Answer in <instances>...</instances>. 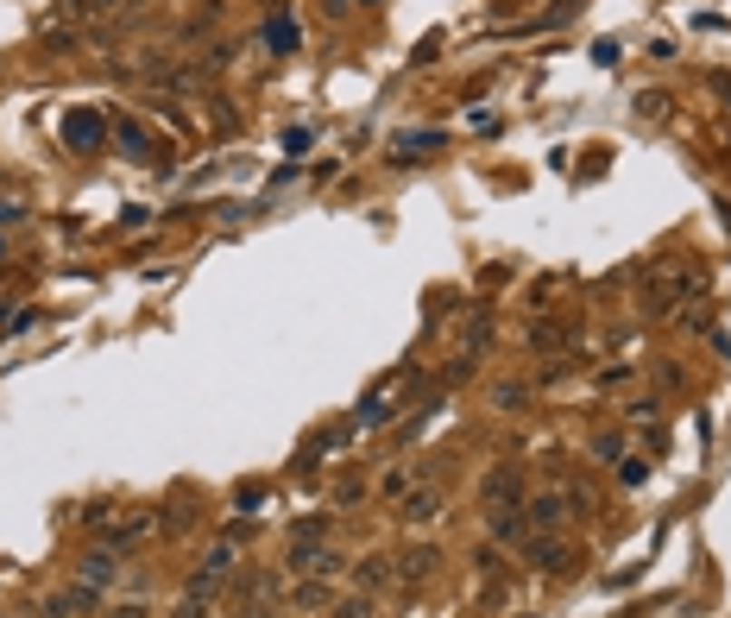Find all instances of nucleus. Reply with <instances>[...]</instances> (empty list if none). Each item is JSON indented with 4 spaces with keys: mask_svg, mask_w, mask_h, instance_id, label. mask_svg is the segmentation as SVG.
Instances as JSON below:
<instances>
[{
    "mask_svg": "<svg viewBox=\"0 0 731 618\" xmlns=\"http://www.w3.org/2000/svg\"><path fill=\"white\" fill-rule=\"evenodd\" d=\"M480 505H486V517L492 511H523V474H517L511 461H498L486 480H480Z\"/></svg>",
    "mask_w": 731,
    "mask_h": 618,
    "instance_id": "nucleus-1",
    "label": "nucleus"
},
{
    "mask_svg": "<svg viewBox=\"0 0 731 618\" xmlns=\"http://www.w3.org/2000/svg\"><path fill=\"white\" fill-rule=\"evenodd\" d=\"M228 574H234V543L221 536V543H215V549L202 555V568L190 574V593H196V600H215V593L228 587Z\"/></svg>",
    "mask_w": 731,
    "mask_h": 618,
    "instance_id": "nucleus-2",
    "label": "nucleus"
},
{
    "mask_svg": "<svg viewBox=\"0 0 731 618\" xmlns=\"http://www.w3.org/2000/svg\"><path fill=\"white\" fill-rule=\"evenodd\" d=\"M102 139H108V121H102L95 108H70V114H63V145H70V152H95Z\"/></svg>",
    "mask_w": 731,
    "mask_h": 618,
    "instance_id": "nucleus-3",
    "label": "nucleus"
},
{
    "mask_svg": "<svg viewBox=\"0 0 731 618\" xmlns=\"http://www.w3.org/2000/svg\"><path fill=\"white\" fill-rule=\"evenodd\" d=\"M102 606V593L95 587H57V593H44V606H38V618H83V613H95Z\"/></svg>",
    "mask_w": 731,
    "mask_h": 618,
    "instance_id": "nucleus-4",
    "label": "nucleus"
},
{
    "mask_svg": "<svg viewBox=\"0 0 731 618\" xmlns=\"http://www.w3.org/2000/svg\"><path fill=\"white\" fill-rule=\"evenodd\" d=\"M76 581L95 587V593H108V587L121 581V549H89V555L76 562Z\"/></svg>",
    "mask_w": 731,
    "mask_h": 618,
    "instance_id": "nucleus-5",
    "label": "nucleus"
},
{
    "mask_svg": "<svg viewBox=\"0 0 731 618\" xmlns=\"http://www.w3.org/2000/svg\"><path fill=\"white\" fill-rule=\"evenodd\" d=\"M108 139L121 145L126 158H139V164H151V158H158V139H151V132H145L139 121H126V114H121L114 126H108Z\"/></svg>",
    "mask_w": 731,
    "mask_h": 618,
    "instance_id": "nucleus-6",
    "label": "nucleus"
},
{
    "mask_svg": "<svg viewBox=\"0 0 731 618\" xmlns=\"http://www.w3.org/2000/svg\"><path fill=\"white\" fill-rule=\"evenodd\" d=\"M335 568H341V555L322 549V543H316V549H309V543L290 549V574H316V581H322V574H335Z\"/></svg>",
    "mask_w": 731,
    "mask_h": 618,
    "instance_id": "nucleus-7",
    "label": "nucleus"
},
{
    "mask_svg": "<svg viewBox=\"0 0 731 618\" xmlns=\"http://www.w3.org/2000/svg\"><path fill=\"white\" fill-rule=\"evenodd\" d=\"M265 51H278V57L297 51V19H290V13H271V19H265Z\"/></svg>",
    "mask_w": 731,
    "mask_h": 618,
    "instance_id": "nucleus-8",
    "label": "nucleus"
},
{
    "mask_svg": "<svg viewBox=\"0 0 731 618\" xmlns=\"http://www.w3.org/2000/svg\"><path fill=\"white\" fill-rule=\"evenodd\" d=\"M297 613H328L335 606V593H328V581H316V574H303V587H297V600H290Z\"/></svg>",
    "mask_w": 731,
    "mask_h": 618,
    "instance_id": "nucleus-9",
    "label": "nucleus"
},
{
    "mask_svg": "<svg viewBox=\"0 0 731 618\" xmlns=\"http://www.w3.org/2000/svg\"><path fill=\"white\" fill-rule=\"evenodd\" d=\"M561 517H568V498L561 493H542L536 505H530V530H555Z\"/></svg>",
    "mask_w": 731,
    "mask_h": 618,
    "instance_id": "nucleus-10",
    "label": "nucleus"
},
{
    "mask_svg": "<svg viewBox=\"0 0 731 618\" xmlns=\"http://www.w3.org/2000/svg\"><path fill=\"white\" fill-rule=\"evenodd\" d=\"M397 417V404H391V391H378V397H366L360 404V429H385Z\"/></svg>",
    "mask_w": 731,
    "mask_h": 618,
    "instance_id": "nucleus-11",
    "label": "nucleus"
},
{
    "mask_svg": "<svg viewBox=\"0 0 731 618\" xmlns=\"http://www.w3.org/2000/svg\"><path fill=\"white\" fill-rule=\"evenodd\" d=\"M435 511H442V493H429V486H423V493H410V498H404V524H429Z\"/></svg>",
    "mask_w": 731,
    "mask_h": 618,
    "instance_id": "nucleus-12",
    "label": "nucleus"
},
{
    "mask_svg": "<svg viewBox=\"0 0 731 618\" xmlns=\"http://www.w3.org/2000/svg\"><path fill=\"white\" fill-rule=\"evenodd\" d=\"M435 145H448V132H435V126H423V132H404V139H397L391 152H397V158H410V152H435Z\"/></svg>",
    "mask_w": 731,
    "mask_h": 618,
    "instance_id": "nucleus-13",
    "label": "nucleus"
},
{
    "mask_svg": "<svg viewBox=\"0 0 731 618\" xmlns=\"http://www.w3.org/2000/svg\"><path fill=\"white\" fill-rule=\"evenodd\" d=\"M435 562H442V555H435V549H429V543H423V549H410V555H404V562H397V574H404V581H423V574H429V568H435Z\"/></svg>",
    "mask_w": 731,
    "mask_h": 618,
    "instance_id": "nucleus-14",
    "label": "nucleus"
},
{
    "mask_svg": "<svg viewBox=\"0 0 731 618\" xmlns=\"http://www.w3.org/2000/svg\"><path fill=\"white\" fill-rule=\"evenodd\" d=\"M38 322V309H25V303H0V335H25Z\"/></svg>",
    "mask_w": 731,
    "mask_h": 618,
    "instance_id": "nucleus-15",
    "label": "nucleus"
},
{
    "mask_svg": "<svg viewBox=\"0 0 731 618\" xmlns=\"http://www.w3.org/2000/svg\"><path fill=\"white\" fill-rule=\"evenodd\" d=\"M391 574H397V568H391L385 555H372V562H360V568H354V581H360V593H366V587H385Z\"/></svg>",
    "mask_w": 731,
    "mask_h": 618,
    "instance_id": "nucleus-16",
    "label": "nucleus"
},
{
    "mask_svg": "<svg viewBox=\"0 0 731 618\" xmlns=\"http://www.w3.org/2000/svg\"><path fill=\"white\" fill-rule=\"evenodd\" d=\"M492 404H498V410H511V404L523 410V404H530V385H498V391H492Z\"/></svg>",
    "mask_w": 731,
    "mask_h": 618,
    "instance_id": "nucleus-17",
    "label": "nucleus"
},
{
    "mask_svg": "<svg viewBox=\"0 0 731 618\" xmlns=\"http://www.w3.org/2000/svg\"><path fill=\"white\" fill-rule=\"evenodd\" d=\"M611 467H618V480H624V486H643V480H649V467H643V461H630V455H624V461H611Z\"/></svg>",
    "mask_w": 731,
    "mask_h": 618,
    "instance_id": "nucleus-18",
    "label": "nucleus"
},
{
    "mask_svg": "<svg viewBox=\"0 0 731 618\" xmlns=\"http://www.w3.org/2000/svg\"><path fill=\"white\" fill-rule=\"evenodd\" d=\"M290 536H297V543H322V536H328V517H303Z\"/></svg>",
    "mask_w": 731,
    "mask_h": 618,
    "instance_id": "nucleus-19",
    "label": "nucleus"
},
{
    "mask_svg": "<svg viewBox=\"0 0 731 618\" xmlns=\"http://www.w3.org/2000/svg\"><path fill=\"white\" fill-rule=\"evenodd\" d=\"M19 221H25V202H19V196H0V234L19 228Z\"/></svg>",
    "mask_w": 731,
    "mask_h": 618,
    "instance_id": "nucleus-20",
    "label": "nucleus"
},
{
    "mask_svg": "<svg viewBox=\"0 0 731 618\" xmlns=\"http://www.w3.org/2000/svg\"><path fill=\"white\" fill-rule=\"evenodd\" d=\"M593 455H599V461H624V442H618V436H599Z\"/></svg>",
    "mask_w": 731,
    "mask_h": 618,
    "instance_id": "nucleus-21",
    "label": "nucleus"
},
{
    "mask_svg": "<svg viewBox=\"0 0 731 618\" xmlns=\"http://www.w3.org/2000/svg\"><path fill=\"white\" fill-rule=\"evenodd\" d=\"M561 562H568V555H561L555 543H536V568H561Z\"/></svg>",
    "mask_w": 731,
    "mask_h": 618,
    "instance_id": "nucleus-22",
    "label": "nucleus"
},
{
    "mask_svg": "<svg viewBox=\"0 0 731 618\" xmlns=\"http://www.w3.org/2000/svg\"><path fill=\"white\" fill-rule=\"evenodd\" d=\"M258 498H265V486H258V480H246L240 493H234V505H240V511H252V505H258Z\"/></svg>",
    "mask_w": 731,
    "mask_h": 618,
    "instance_id": "nucleus-23",
    "label": "nucleus"
},
{
    "mask_svg": "<svg viewBox=\"0 0 731 618\" xmlns=\"http://www.w3.org/2000/svg\"><path fill=\"white\" fill-rule=\"evenodd\" d=\"M618 57H624V51H618V44H611V38H599V44H593V64H606V70H611V64H618Z\"/></svg>",
    "mask_w": 731,
    "mask_h": 618,
    "instance_id": "nucleus-24",
    "label": "nucleus"
},
{
    "mask_svg": "<svg viewBox=\"0 0 731 618\" xmlns=\"http://www.w3.org/2000/svg\"><path fill=\"white\" fill-rule=\"evenodd\" d=\"M284 152H309V126H290V132H284Z\"/></svg>",
    "mask_w": 731,
    "mask_h": 618,
    "instance_id": "nucleus-25",
    "label": "nucleus"
},
{
    "mask_svg": "<svg viewBox=\"0 0 731 618\" xmlns=\"http://www.w3.org/2000/svg\"><path fill=\"white\" fill-rule=\"evenodd\" d=\"M209 613V600H196V593H183V606H177V618H202Z\"/></svg>",
    "mask_w": 731,
    "mask_h": 618,
    "instance_id": "nucleus-26",
    "label": "nucleus"
},
{
    "mask_svg": "<svg viewBox=\"0 0 731 618\" xmlns=\"http://www.w3.org/2000/svg\"><path fill=\"white\" fill-rule=\"evenodd\" d=\"M322 13H328V19H347V13H354V0H322Z\"/></svg>",
    "mask_w": 731,
    "mask_h": 618,
    "instance_id": "nucleus-27",
    "label": "nucleus"
},
{
    "mask_svg": "<svg viewBox=\"0 0 731 618\" xmlns=\"http://www.w3.org/2000/svg\"><path fill=\"white\" fill-rule=\"evenodd\" d=\"M707 335H713V348H719V360H731V335H726V329H707Z\"/></svg>",
    "mask_w": 731,
    "mask_h": 618,
    "instance_id": "nucleus-28",
    "label": "nucleus"
},
{
    "mask_svg": "<svg viewBox=\"0 0 731 618\" xmlns=\"http://www.w3.org/2000/svg\"><path fill=\"white\" fill-rule=\"evenodd\" d=\"M145 613H151V606H114L108 618H145Z\"/></svg>",
    "mask_w": 731,
    "mask_h": 618,
    "instance_id": "nucleus-29",
    "label": "nucleus"
},
{
    "mask_svg": "<svg viewBox=\"0 0 731 618\" xmlns=\"http://www.w3.org/2000/svg\"><path fill=\"white\" fill-rule=\"evenodd\" d=\"M713 95H719V102H731V76H713Z\"/></svg>",
    "mask_w": 731,
    "mask_h": 618,
    "instance_id": "nucleus-30",
    "label": "nucleus"
},
{
    "mask_svg": "<svg viewBox=\"0 0 731 618\" xmlns=\"http://www.w3.org/2000/svg\"><path fill=\"white\" fill-rule=\"evenodd\" d=\"M354 6H378V0H354Z\"/></svg>",
    "mask_w": 731,
    "mask_h": 618,
    "instance_id": "nucleus-31",
    "label": "nucleus"
},
{
    "mask_svg": "<svg viewBox=\"0 0 731 618\" xmlns=\"http://www.w3.org/2000/svg\"><path fill=\"white\" fill-rule=\"evenodd\" d=\"M0 252H6V234H0Z\"/></svg>",
    "mask_w": 731,
    "mask_h": 618,
    "instance_id": "nucleus-32",
    "label": "nucleus"
},
{
    "mask_svg": "<svg viewBox=\"0 0 731 618\" xmlns=\"http://www.w3.org/2000/svg\"><path fill=\"white\" fill-rule=\"evenodd\" d=\"M0 618H13V613H0Z\"/></svg>",
    "mask_w": 731,
    "mask_h": 618,
    "instance_id": "nucleus-33",
    "label": "nucleus"
}]
</instances>
